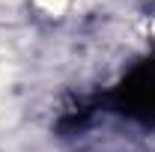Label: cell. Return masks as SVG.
Masks as SVG:
<instances>
[{"label":"cell","mask_w":155,"mask_h":152,"mask_svg":"<svg viewBox=\"0 0 155 152\" xmlns=\"http://www.w3.org/2000/svg\"><path fill=\"white\" fill-rule=\"evenodd\" d=\"M39 3H42L45 9H60V6H63V0H39Z\"/></svg>","instance_id":"6da1fadb"}]
</instances>
